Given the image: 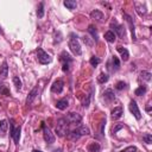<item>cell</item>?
<instances>
[{"mask_svg":"<svg viewBox=\"0 0 152 152\" xmlns=\"http://www.w3.org/2000/svg\"><path fill=\"white\" fill-rule=\"evenodd\" d=\"M77 129H78V132H80V134H81V135H88V134H90L89 128H88L87 126H84V125H81Z\"/></svg>","mask_w":152,"mask_h":152,"instance_id":"d4e9b609","label":"cell"},{"mask_svg":"<svg viewBox=\"0 0 152 152\" xmlns=\"http://www.w3.org/2000/svg\"><path fill=\"white\" fill-rule=\"evenodd\" d=\"M103 99H104L107 102L113 101V100L115 99V95H114L113 90H112V89H107V90H104V93H103Z\"/></svg>","mask_w":152,"mask_h":152,"instance_id":"ac0fdd59","label":"cell"},{"mask_svg":"<svg viewBox=\"0 0 152 152\" xmlns=\"http://www.w3.org/2000/svg\"><path fill=\"white\" fill-rule=\"evenodd\" d=\"M66 121L69 122V125H77L82 121V116L78 114V113H75V112H70L68 115H66Z\"/></svg>","mask_w":152,"mask_h":152,"instance_id":"ba28073f","label":"cell"},{"mask_svg":"<svg viewBox=\"0 0 152 152\" xmlns=\"http://www.w3.org/2000/svg\"><path fill=\"white\" fill-rule=\"evenodd\" d=\"M63 88H64V82H63V80H56V81L52 83V86H51V91L59 94V93H62Z\"/></svg>","mask_w":152,"mask_h":152,"instance_id":"30bf717a","label":"cell"},{"mask_svg":"<svg viewBox=\"0 0 152 152\" xmlns=\"http://www.w3.org/2000/svg\"><path fill=\"white\" fill-rule=\"evenodd\" d=\"M115 88H116L118 90H122L124 88H126V83H125V82H122V81H120V82H118V83H116Z\"/></svg>","mask_w":152,"mask_h":152,"instance_id":"d590c367","label":"cell"},{"mask_svg":"<svg viewBox=\"0 0 152 152\" xmlns=\"http://www.w3.org/2000/svg\"><path fill=\"white\" fill-rule=\"evenodd\" d=\"M13 83H14V86H15L17 89H20V88H21V81L19 80L18 76H14V77H13Z\"/></svg>","mask_w":152,"mask_h":152,"instance_id":"d6a6232c","label":"cell"},{"mask_svg":"<svg viewBox=\"0 0 152 152\" xmlns=\"http://www.w3.org/2000/svg\"><path fill=\"white\" fill-rule=\"evenodd\" d=\"M129 112L134 115V118L137 120H140L141 119V114H140L139 107H138V104H137V102L134 100H131V102H129Z\"/></svg>","mask_w":152,"mask_h":152,"instance_id":"9c48e42d","label":"cell"},{"mask_svg":"<svg viewBox=\"0 0 152 152\" xmlns=\"http://www.w3.org/2000/svg\"><path fill=\"white\" fill-rule=\"evenodd\" d=\"M59 61H61L62 64H63V66H62L63 71H68V70H69V66H70V63H71V61H72V58L70 57V55H69L66 51H63V52L61 53Z\"/></svg>","mask_w":152,"mask_h":152,"instance_id":"5b68a950","label":"cell"},{"mask_svg":"<svg viewBox=\"0 0 152 152\" xmlns=\"http://www.w3.org/2000/svg\"><path fill=\"white\" fill-rule=\"evenodd\" d=\"M52 152H63V151H62V148H55Z\"/></svg>","mask_w":152,"mask_h":152,"instance_id":"74e56055","label":"cell"},{"mask_svg":"<svg viewBox=\"0 0 152 152\" xmlns=\"http://www.w3.org/2000/svg\"><path fill=\"white\" fill-rule=\"evenodd\" d=\"M142 140H144V142H146V144H151V142H152V135H151L150 133H145V134L142 135Z\"/></svg>","mask_w":152,"mask_h":152,"instance_id":"1f68e13d","label":"cell"},{"mask_svg":"<svg viewBox=\"0 0 152 152\" xmlns=\"http://www.w3.org/2000/svg\"><path fill=\"white\" fill-rule=\"evenodd\" d=\"M69 48L71 50V52L76 56H80L82 53V50H81V45H80V42L77 39V36H75L74 33L70 34V39H69Z\"/></svg>","mask_w":152,"mask_h":152,"instance_id":"7a4b0ae2","label":"cell"},{"mask_svg":"<svg viewBox=\"0 0 152 152\" xmlns=\"http://www.w3.org/2000/svg\"><path fill=\"white\" fill-rule=\"evenodd\" d=\"M122 152H138V150H137L135 146H128V147H126Z\"/></svg>","mask_w":152,"mask_h":152,"instance_id":"8d00e7d4","label":"cell"},{"mask_svg":"<svg viewBox=\"0 0 152 152\" xmlns=\"http://www.w3.org/2000/svg\"><path fill=\"white\" fill-rule=\"evenodd\" d=\"M63 4H64V6H65L68 10H75L76 6H77V4H76L75 0H65Z\"/></svg>","mask_w":152,"mask_h":152,"instance_id":"7402d4cb","label":"cell"},{"mask_svg":"<svg viewBox=\"0 0 152 152\" xmlns=\"http://www.w3.org/2000/svg\"><path fill=\"white\" fill-rule=\"evenodd\" d=\"M124 17L126 18V21H127V23H128V25H129V28H131V32H132V39L135 42V40H137V38H135V28H134L133 20H132V18H131V15H128V14H124Z\"/></svg>","mask_w":152,"mask_h":152,"instance_id":"8fae6325","label":"cell"},{"mask_svg":"<svg viewBox=\"0 0 152 152\" xmlns=\"http://www.w3.org/2000/svg\"><path fill=\"white\" fill-rule=\"evenodd\" d=\"M37 15H38V18L44 17V2H39L38 7H37Z\"/></svg>","mask_w":152,"mask_h":152,"instance_id":"484cf974","label":"cell"},{"mask_svg":"<svg viewBox=\"0 0 152 152\" xmlns=\"http://www.w3.org/2000/svg\"><path fill=\"white\" fill-rule=\"evenodd\" d=\"M121 128H124V124H116L114 127H113V129H112V133L113 134H115L119 129H121Z\"/></svg>","mask_w":152,"mask_h":152,"instance_id":"e575fe53","label":"cell"},{"mask_svg":"<svg viewBox=\"0 0 152 152\" xmlns=\"http://www.w3.org/2000/svg\"><path fill=\"white\" fill-rule=\"evenodd\" d=\"M32 152H42V151H39V150H33Z\"/></svg>","mask_w":152,"mask_h":152,"instance_id":"ab89813d","label":"cell"},{"mask_svg":"<svg viewBox=\"0 0 152 152\" xmlns=\"http://www.w3.org/2000/svg\"><path fill=\"white\" fill-rule=\"evenodd\" d=\"M88 152H101V146L99 142H90L87 147Z\"/></svg>","mask_w":152,"mask_h":152,"instance_id":"d6986e66","label":"cell"},{"mask_svg":"<svg viewBox=\"0 0 152 152\" xmlns=\"http://www.w3.org/2000/svg\"><path fill=\"white\" fill-rule=\"evenodd\" d=\"M7 120H1L0 121V134L1 135H4L5 134V132H6V129H7Z\"/></svg>","mask_w":152,"mask_h":152,"instance_id":"4316f807","label":"cell"},{"mask_svg":"<svg viewBox=\"0 0 152 152\" xmlns=\"http://www.w3.org/2000/svg\"><path fill=\"white\" fill-rule=\"evenodd\" d=\"M110 27L114 30V33H116V34H118L120 38H122V39L125 38L126 32H125V27H124L122 25L118 24V23L114 20V21H112V23H110ZM116 34H115V36H116Z\"/></svg>","mask_w":152,"mask_h":152,"instance_id":"52a82bcc","label":"cell"},{"mask_svg":"<svg viewBox=\"0 0 152 152\" xmlns=\"http://www.w3.org/2000/svg\"><path fill=\"white\" fill-rule=\"evenodd\" d=\"M140 78L144 81H151V72L150 71H141L140 72Z\"/></svg>","mask_w":152,"mask_h":152,"instance_id":"83f0119b","label":"cell"},{"mask_svg":"<svg viewBox=\"0 0 152 152\" xmlns=\"http://www.w3.org/2000/svg\"><path fill=\"white\" fill-rule=\"evenodd\" d=\"M37 58H38V62L40 63V64H48V63H50L51 62V56L48 53V52H45L43 49H40V48H38L37 49Z\"/></svg>","mask_w":152,"mask_h":152,"instance_id":"3957f363","label":"cell"},{"mask_svg":"<svg viewBox=\"0 0 152 152\" xmlns=\"http://www.w3.org/2000/svg\"><path fill=\"white\" fill-rule=\"evenodd\" d=\"M100 62H101V59H100L99 57H95V56L90 57V59H89V63H90L93 66H97V65L100 64Z\"/></svg>","mask_w":152,"mask_h":152,"instance_id":"4dcf8cb0","label":"cell"},{"mask_svg":"<svg viewBox=\"0 0 152 152\" xmlns=\"http://www.w3.org/2000/svg\"><path fill=\"white\" fill-rule=\"evenodd\" d=\"M68 106H69V102H68L66 99H62V100H58V101L56 102V107H57V109H59V110L66 109Z\"/></svg>","mask_w":152,"mask_h":152,"instance_id":"e0dca14e","label":"cell"},{"mask_svg":"<svg viewBox=\"0 0 152 152\" xmlns=\"http://www.w3.org/2000/svg\"><path fill=\"white\" fill-rule=\"evenodd\" d=\"M10 126H11V132H10V134H11L12 139L14 140V142H15V144H19V139H20V131H21V127H20V126L15 127V126L13 125V121H11Z\"/></svg>","mask_w":152,"mask_h":152,"instance_id":"8992f818","label":"cell"},{"mask_svg":"<svg viewBox=\"0 0 152 152\" xmlns=\"http://www.w3.org/2000/svg\"><path fill=\"white\" fill-rule=\"evenodd\" d=\"M90 18L94 19V20H96V21H102V19H103V13H102L101 11H99V10H95V11H93V12L90 13Z\"/></svg>","mask_w":152,"mask_h":152,"instance_id":"2e32d148","label":"cell"},{"mask_svg":"<svg viewBox=\"0 0 152 152\" xmlns=\"http://www.w3.org/2000/svg\"><path fill=\"white\" fill-rule=\"evenodd\" d=\"M7 75H8V65H7V62H4L2 65L0 66V77L6 78Z\"/></svg>","mask_w":152,"mask_h":152,"instance_id":"ffe728a7","label":"cell"},{"mask_svg":"<svg viewBox=\"0 0 152 152\" xmlns=\"http://www.w3.org/2000/svg\"><path fill=\"white\" fill-rule=\"evenodd\" d=\"M88 32L93 36V38L97 42V32H96V28L93 26V25H89V27H88Z\"/></svg>","mask_w":152,"mask_h":152,"instance_id":"f1b7e54d","label":"cell"},{"mask_svg":"<svg viewBox=\"0 0 152 152\" xmlns=\"http://www.w3.org/2000/svg\"><path fill=\"white\" fill-rule=\"evenodd\" d=\"M146 90H147L146 86H139V87L134 90V94H135L137 96H141V95H144V94L146 93Z\"/></svg>","mask_w":152,"mask_h":152,"instance_id":"603a6c76","label":"cell"},{"mask_svg":"<svg viewBox=\"0 0 152 152\" xmlns=\"http://www.w3.org/2000/svg\"><path fill=\"white\" fill-rule=\"evenodd\" d=\"M0 93L4 95H10V90L6 88L5 84H1V83H0Z\"/></svg>","mask_w":152,"mask_h":152,"instance_id":"836d02e7","label":"cell"},{"mask_svg":"<svg viewBox=\"0 0 152 152\" xmlns=\"http://www.w3.org/2000/svg\"><path fill=\"white\" fill-rule=\"evenodd\" d=\"M116 50H118V52L121 55V58H122V61H127V59H128V57H129V53H128V50H127V49H125L124 46L119 45V46L116 48Z\"/></svg>","mask_w":152,"mask_h":152,"instance_id":"9a60e30c","label":"cell"},{"mask_svg":"<svg viewBox=\"0 0 152 152\" xmlns=\"http://www.w3.org/2000/svg\"><path fill=\"white\" fill-rule=\"evenodd\" d=\"M42 128H43V137H44V140L48 142V144H53L55 142V135H53V133L51 132V129L46 126V125H44V122H43V125H42Z\"/></svg>","mask_w":152,"mask_h":152,"instance_id":"277c9868","label":"cell"},{"mask_svg":"<svg viewBox=\"0 0 152 152\" xmlns=\"http://www.w3.org/2000/svg\"><path fill=\"white\" fill-rule=\"evenodd\" d=\"M81 137L82 135L80 134V132H78L77 128L76 129H72V131H69V133L66 134V138L70 139V140H78Z\"/></svg>","mask_w":152,"mask_h":152,"instance_id":"5bb4252c","label":"cell"},{"mask_svg":"<svg viewBox=\"0 0 152 152\" xmlns=\"http://www.w3.org/2000/svg\"><path fill=\"white\" fill-rule=\"evenodd\" d=\"M37 95H38V87H34V88L30 91V94H28V96H27V99H26V104H31V103L34 101V99L37 97Z\"/></svg>","mask_w":152,"mask_h":152,"instance_id":"7c38bea8","label":"cell"},{"mask_svg":"<svg viewBox=\"0 0 152 152\" xmlns=\"http://www.w3.org/2000/svg\"><path fill=\"white\" fill-rule=\"evenodd\" d=\"M115 38H116V36H115V33H114L113 31H107V32L104 33V39H106L108 43H114Z\"/></svg>","mask_w":152,"mask_h":152,"instance_id":"44dd1931","label":"cell"},{"mask_svg":"<svg viewBox=\"0 0 152 152\" xmlns=\"http://www.w3.org/2000/svg\"><path fill=\"white\" fill-rule=\"evenodd\" d=\"M108 81V75L104 74V72H101L99 76H97V82L99 83H104Z\"/></svg>","mask_w":152,"mask_h":152,"instance_id":"f546056e","label":"cell"},{"mask_svg":"<svg viewBox=\"0 0 152 152\" xmlns=\"http://www.w3.org/2000/svg\"><path fill=\"white\" fill-rule=\"evenodd\" d=\"M0 34H4V31H2V28H1V26H0Z\"/></svg>","mask_w":152,"mask_h":152,"instance_id":"f35d334b","label":"cell"},{"mask_svg":"<svg viewBox=\"0 0 152 152\" xmlns=\"http://www.w3.org/2000/svg\"><path fill=\"white\" fill-rule=\"evenodd\" d=\"M122 114H124V109H122V107H120V106L113 108L112 112H110V115H112L113 119H119V118L122 116Z\"/></svg>","mask_w":152,"mask_h":152,"instance_id":"4fadbf2b","label":"cell"},{"mask_svg":"<svg viewBox=\"0 0 152 152\" xmlns=\"http://www.w3.org/2000/svg\"><path fill=\"white\" fill-rule=\"evenodd\" d=\"M112 64H113V71H116L120 68V61H119V58L116 56L112 57Z\"/></svg>","mask_w":152,"mask_h":152,"instance_id":"cb8c5ba5","label":"cell"},{"mask_svg":"<svg viewBox=\"0 0 152 152\" xmlns=\"http://www.w3.org/2000/svg\"><path fill=\"white\" fill-rule=\"evenodd\" d=\"M56 133L58 137H64L69 133V122L66 121L65 118L58 119L57 126H56Z\"/></svg>","mask_w":152,"mask_h":152,"instance_id":"6da1fadb","label":"cell"}]
</instances>
